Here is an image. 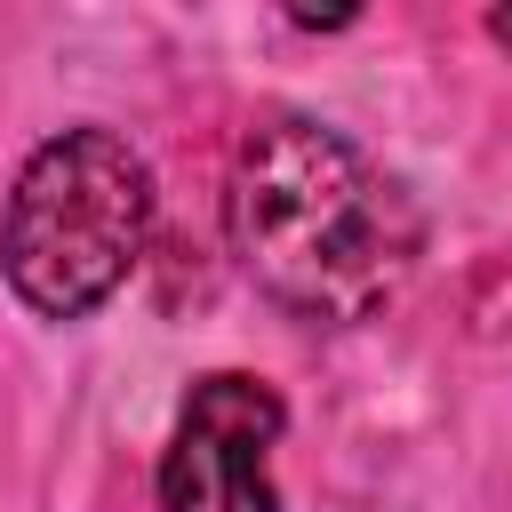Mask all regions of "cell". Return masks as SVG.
<instances>
[{
    "mask_svg": "<svg viewBox=\"0 0 512 512\" xmlns=\"http://www.w3.org/2000/svg\"><path fill=\"white\" fill-rule=\"evenodd\" d=\"M144 232H152V168L136 160V144L112 128H64L24 160L8 192L0 264L40 320H80L128 280Z\"/></svg>",
    "mask_w": 512,
    "mask_h": 512,
    "instance_id": "7a4b0ae2",
    "label": "cell"
},
{
    "mask_svg": "<svg viewBox=\"0 0 512 512\" xmlns=\"http://www.w3.org/2000/svg\"><path fill=\"white\" fill-rule=\"evenodd\" d=\"M280 392L264 376L216 368L192 384L176 440L160 456V504L168 512H272V440H280Z\"/></svg>",
    "mask_w": 512,
    "mask_h": 512,
    "instance_id": "3957f363",
    "label": "cell"
},
{
    "mask_svg": "<svg viewBox=\"0 0 512 512\" xmlns=\"http://www.w3.org/2000/svg\"><path fill=\"white\" fill-rule=\"evenodd\" d=\"M416 208L408 192L336 128L280 112L240 144L232 168V248L264 296L304 320H368L400 296L416 264Z\"/></svg>",
    "mask_w": 512,
    "mask_h": 512,
    "instance_id": "6da1fadb",
    "label": "cell"
}]
</instances>
